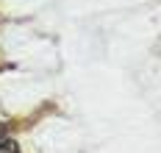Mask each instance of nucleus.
Here are the masks:
<instances>
[{"label": "nucleus", "mask_w": 161, "mask_h": 153, "mask_svg": "<svg viewBox=\"0 0 161 153\" xmlns=\"http://www.w3.org/2000/svg\"><path fill=\"white\" fill-rule=\"evenodd\" d=\"M0 153H19V145L8 136H0Z\"/></svg>", "instance_id": "1"}]
</instances>
